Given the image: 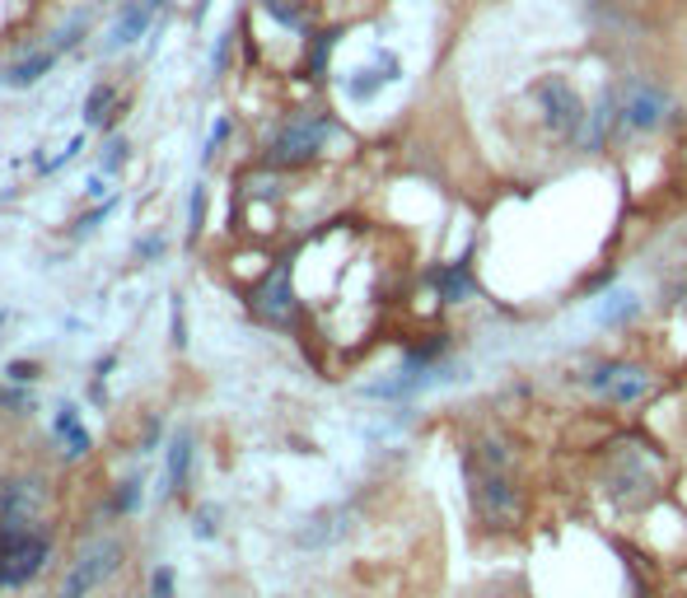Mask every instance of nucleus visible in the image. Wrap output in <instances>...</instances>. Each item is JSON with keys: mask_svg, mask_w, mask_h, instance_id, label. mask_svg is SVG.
<instances>
[{"mask_svg": "<svg viewBox=\"0 0 687 598\" xmlns=\"http://www.w3.org/2000/svg\"><path fill=\"white\" fill-rule=\"evenodd\" d=\"M645 449L650 445H641V439H618L604 459V491L627 509L650 505L660 491V468Z\"/></svg>", "mask_w": 687, "mask_h": 598, "instance_id": "nucleus-2", "label": "nucleus"}, {"mask_svg": "<svg viewBox=\"0 0 687 598\" xmlns=\"http://www.w3.org/2000/svg\"><path fill=\"white\" fill-rule=\"evenodd\" d=\"M431 280H435L439 290H445L439 299H454V304H458V299H468V295H472V276H468V262H449V267L431 272Z\"/></svg>", "mask_w": 687, "mask_h": 598, "instance_id": "nucleus-16", "label": "nucleus"}, {"mask_svg": "<svg viewBox=\"0 0 687 598\" xmlns=\"http://www.w3.org/2000/svg\"><path fill=\"white\" fill-rule=\"evenodd\" d=\"M683 164H687V150H683Z\"/></svg>", "mask_w": 687, "mask_h": 598, "instance_id": "nucleus-26", "label": "nucleus"}, {"mask_svg": "<svg viewBox=\"0 0 687 598\" xmlns=\"http://www.w3.org/2000/svg\"><path fill=\"white\" fill-rule=\"evenodd\" d=\"M637 313H641V299L637 295H631V290H612L604 304H598L594 319L604 323V327H622L627 319H637Z\"/></svg>", "mask_w": 687, "mask_h": 598, "instance_id": "nucleus-14", "label": "nucleus"}, {"mask_svg": "<svg viewBox=\"0 0 687 598\" xmlns=\"http://www.w3.org/2000/svg\"><path fill=\"white\" fill-rule=\"evenodd\" d=\"M47 505V491L38 478H20V482H0V524L5 529H24V524H33L43 515Z\"/></svg>", "mask_w": 687, "mask_h": 598, "instance_id": "nucleus-9", "label": "nucleus"}, {"mask_svg": "<svg viewBox=\"0 0 687 598\" xmlns=\"http://www.w3.org/2000/svg\"><path fill=\"white\" fill-rule=\"evenodd\" d=\"M43 561H47V538L43 533L0 529V589L33 579L43 571Z\"/></svg>", "mask_w": 687, "mask_h": 598, "instance_id": "nucleus-7", "label": "nucleus"}, {"mask_svg": "<svg viewBox=\"0 0 687 598\" xmlns=\"http://www.w3.org/2000/svg\"><path fill=\"white\" fill-rule=\"evenodd\" d=\"M187 472H192V430H179V439L169 449V491H183Z\"/></svg>", "mask_w": 687, "mask_h": 598, "instance_id": "nucleus-17", "label": "nucleus"}, {"mask_svg": "<svg viewBox=\"0 0 687 598\" xmlns=\"http://www.w3.org/2000/svg\"><path fill=\"white\" fill-rule=\"evenodd\" d=\"M108 108H113V90L108 84H99V90L90 94V103H84V122H90V127H103V122H108Z\"/></svg>", "mask_w": 687, "mask_h": 598, "instance_id": "nucleus-19", "label": "nucleus"}, {"mask_svg": "<svg viewBox=\"0 0 687 598\" xmlns=\"http://www.w3.org/2000/svg\"><path fill=\"white\" fill-rule=\"evenodd\" d=\"M328 136H332V117H295V122H286V127L272 136L267 164L299 169V164L319 160V150L328 146Z\"/></svg>", "mask_w": 687, "mask_h": 598, "instance_id": "nucleus-6", "label": "nucleus"}, {"mask_svg": "<svg viewBox=\"0 0 687 598\" xmlns=\"http://www.w3.org/2000/svg\"><path fill=\"white\" fill-rule=\"evenodd\" d=\"M253 313L262 323H276V327H286L295 319V290H290V267H276L267 280L257 286L253 295Z\"/></svg>", "mask_w": 687, "mask_h": 598, "instance_id": "nucleus-10", "label": "nucleus"}, {"mask_svg": "<svg viewBox=\"0 0 687 598\" xmlns=\"http://www.w3.org/2000/svg\"><path fill=\"white\" fill-rule=\"evenodd\" d=\"M463 478H468V501L482 529H515L524 519V486H519V468L505 439L482 435L478 445L463 453Z\"/></svg>", "mask_w": 687, "mask_h": 598, "instance_id": "nucleus-1", "label": "nucleus"}, {"mask_svg": "<svg viewBox=\"0 0 687 598\" xmlns=\"http://www.w3.org/2000/svg\"><path fill=\"white\" fill-rule=\"evenodd\" d=\"M612 94H618V131H627V136H655L660 127L674 122V94H668L660 80L637 76Z\"/></svg>", "mask_w": 687, "mask_h": 598, "instance_id": "nucleus-4", "label": "nucleus"}, {"mask_svg": "<svg viewBox=\"0 0 687 598\" xmlns=\"http://www.w3.org/2000/svg\"><path fill=\"white\" fill-rule=\"evenodd\" d=\"M51 61H57V51H38V57H28V61H20V66H10V70H5V84L24 90V84L43 80V70H51Z\"/></svg>", "mask_w": 687, "mask_h": 598, "instance_id": "nucleus-18", "label": "nucleus"}, {"mask_svg": "<svg viewBox=\"0 0 687 598\" xmlns=\"http://www.w3.org/2000/svg\"><path fill=\"white\" fill-rule=\"evenodd\" d=\"M389 80H398V57H393V51H379L375 66H369V70H356V76L346 80V94L356 99V103H365V99H375Z\"/></svg>", "mask_w": 687, "mask_h": 598, "instance_id": "nucleus-13", "label": "nucleus"}, {"mask_svg": "<svg viewBox=\"0 0 687 598\" xmlns=\"http://www.w3.org/2000/svg\"><path fill=\"white\" fill-rule=\"evenodd\" d=\"M117 556H122V548L113 538H99V542H90L76 561H70V571H66V585H61V594L57 598H84V594H94L103 579H108L113 571H117Z\"/></svg>", "mask_w": 687, "mask_h": 598, "instance_id": "nucleus-8", "label": "nucleus"}, {"mask_svg": "<svg viewBox=\"0 0 687 598\" xmlns=\"http://www.w3.org/2000/svg\"><path fill=\"white\" fill-rule=\"evenodd\" d=\"M183 304H173V346H183Z\"/></svg>", "mask_w": 687, "mask_h": 598, "instance_id": "nucleus-23", "label": "nucleus"}, {"mask_svg": "<svg viewBox=\"0 0 687 598\" xmlns=\"http://www.w3.org/2000/svg\"><path fill=\"white\" fill-rule=\"evenodd\" d=\"M491 598H509V594H491Z\"/></svg>", "mask_w": 687, "mask_h": 598, "instance_id": "nucleus-25", "label": "nucleus"}, {"mask_svg": "<svg viewBox=\"0 0 687 598\" xmlns=\"http://www.w3.org/2000/svg\"><path fill=\"white\" fill-rule=\"evenodd\" d=\"M122 160H127V146H122V140H113V146H108V160H103V173L122 169Z\"/></svg>", "mask_w": 687, "mask_h": 598, "instance_id": "nucleus-21", "label": "nucleus"}, {"mask_svg": "<svg viewBox=\"0 0 687 598\" xmlns=\"http://www.w3.org/2000/svg\"><path fill=\"white\" fill-rule=\"evenodd\" d=\"M154 598H173V575L169 571H154Z\"/></svg>", "mask_w": 687, "mask_h": 598, "instance_id": "nucleus-22", "label": "nucleus"}, {"mask_svg": "<svg viewBox=\"0 0 687 598\" xmlns=\"http://www.w3.org/2000/svg\"><path fill=\"white\" fill-rule=\"evenodd\" d=\"M585 389L594 398L612 402V407H631V402H645L655 393V369H645L637 360H604V365L589 369Z\"/></svg>", "mask_w": 687, "mask_h": 598, "instance_id": "nucleus-5", "label": "nucleus"}, {"mask_svg": "<svg viewBox=\"0 0 687 598\" xmlns=\"http://www.w3.org/2000/svg\"><path fill=\"white\" fill-rule=\"evenodd\" d=\"M678 309H687V276L678 280Z\"/></svg>", "mask_w": 687, "mask_h": 598, "instance_id": "nucleus-24", "label": "nucleus"}, {"mask_svg": "<svg viewBox=\"0 0 687 598\" xmlns=\"http://www.w3.org/2000/svg\"><path fill=\"white\" fill-rule=\"evenodd\" d=\"M534 108H538V122L552 131V140H561V146L585 140L589 108H585V99H580V90L566 76H542L534 84Z\"/></svg>", "mask_w": 687, "mask_h": 598, "instance_id": "nucleus-3", "label": "nucleus"}, {"mask_svg": "<svg viewBox=\"0 0 687 598\" xmlns=\"http://www.w3.org/2000/svg\"><path fill=\"white\" fill-rule=\"evenodd\" d=\"M57 439L66 445L70 459H80V453H90V430L80 426V412L76 407H61L57 412Z\"/></svg>", "mask_w": 687, "mask_h": 598, "instance_id": "nucleus-15", "label": "nucleus"}, {"mask_svg": "<svg viewBox=\"0 0 687 598\" xmlns=\"http://www.w3.org/2000/svg\"><path fill=\"white\" fill-rule=\"evenodd\" d=\"M351 529V509H319L313 519H305V529L295 533L299 548H328Z\"/></svg>", "mask_w": 687, "mask_h": 598, "instance_id": "nucleus-12", "label": "nucleus"}, {"mask_svg": "<svg viewBox=\"0 0 687 598\" xmlns=\"http://www.w3.org/2000/svg\"><path fill=\"white\" fill-rule=\"evenodd\" d=\"M160 10H164V0H131V5L117 14L113 33H108V51H122V47H131V43L146 38L150 24L160 20Z\"/></svg>", "mask_w": 687, "mask_h": 598, "instance_id": "nucleus-11", "label": "nucleus"}, {"mask_svg": "<svg viewBox=\"0 0 687 598\" xmlns=\"http://www.w3.org/2000/svg\"><path fill=\"white\" fill-rule=\"evenodd\" d=\"M332 43H337V33H323V38H319V43H313V61H309V70H313V76H319V70H323V61H328V51H332Z\"/></svg>", "mask_w": 687, "mask_h": 598, "instance_id": "nucleus-20", "label": "nucleus"}]
</instances>
